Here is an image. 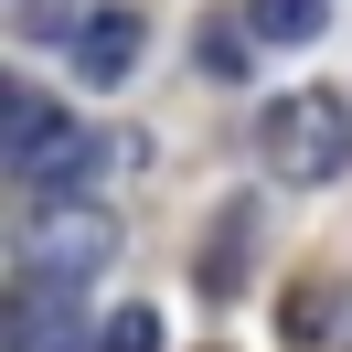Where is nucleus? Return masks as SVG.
<instances>
[{"label":"nucleus","instance_id":"1","mask_svg":"<svg viewBox=\"0 0 352 352\" xmlns=\"http://www.w3.org/2000/svg\"><path fill=\"white\" fill-rule=\"evenodd\" d=\"M267 171L278 182H299V192H320V182H342L352 171V107L331 86H288L278 107H267Z\"/></svg>","mask_w":352,"mask_h":352},{"label":"nucleus","instance_id":"2","mask_svg":"<svg viewBox=\"0 0 352 352\" xmlns=\"http://www.w3.org/2000/svg\"><path fill=\"white\" fill-rule=\"evenodd\" d=\"M107 256H118V214H96V203H43V214L22 224V278L86 288Z\"/></svg>","mask_w":352,"mask_h":352},{"label":"nucleus","instance_id":"3","mask_svg":"<svg viewBox=\"0 0 352 352\" xmlns=\"http://www.w3.org/2000/svg\"><path fill=\"white\" fill-rule=\"evenodd\" d=\"M0 139H11V171H22V182H43V192H54V182H86V129H75V118H54L43 107V96H11V107H0Z\"/></svg>","mask_w":352,"mask_h":352},{"label":"nucleus","instance_id":"4","mask_svg":"<svg viewBox=\"0 0 352 352\" xmlns=\"http://www.w3.org/2000/svg\"><path fill=\"white\" fill-rule=\"evenodd\" d=\"M75 342H86L75 288H54V278H22V288H11V352H75Z\"/></svg>","mask_w":352,"mask_h":352},{"label":"nucleus","instance_id":"5","mask_svg":"<svg viewBox=\"0 0 352 352\" xmlns=\"http://www.w3.org/2000/svg\"><path fill=\"white\" fill-rule=\"evenodd\" d=\"M139 11H96V22H75V75L86 86H129V65H139Z\"/></svg>","mask_w":352,"mask_h":352},{"label":"nucleus","instance_id":"6","mask_svg":"<svg viewBox=\"0 0 352 352\" xmlns=\"http://www.w3.org/2000/svg\"><path fill=\"white\" fill-rule=\"evenodd\" d=\"M320 22H331V0H245L256 43H320Z\"/></svg>","mask_w":352,"mask_h":352},{"label":"nucleus","instance_id":"7","mask_svg":"<svg viewBox=\"0 0 352 352\" xmlns=\"http://www.w3.org/2000/svg\"><path fill=\"white\" fill-rule=\"evenodd\" d=\"M96 352H160V309H118Z\"/></svg>","mask_w":352,"mask_h":352}]
</instances>
